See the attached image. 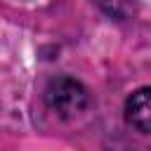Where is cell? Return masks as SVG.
Listing matches in <instances>:
<instances>
[{
    "mask_svg": "<svg viewBox=\"0 0 151 151\" xmlns=\"http://www.w3.org/2000/svg\"><path fill=\"white\" fill-rule=\"evenodd\" d=\"M125 120L137 132L151 134V87H139L127 97Z\"/></svg>",
    "mask_w": 151,
    "mask_h": 151,
    "instance_id": "cell-2",
    "label": "cell"
},
{
    "mask_svg": "<svg viewBox=\"0 0 151 151\" xmlns=\"http://www.w3.org/2000/svg\"><path fill=\"white\" fill-rule=\"evenodd\" d=\"M104 12H109L111 17H118V19H125L130 12H132V5L134 0H94Z\"/></svg>",
    "mask_w": 151,
    "mask_h": 151,
    "instance_id": "cell-3",
    "label": "cell"
},
{
    "mask_svg": "<svg viewBox=\"0 0 151 151\" xmlns=\"http://www.w3.org/2000/svg\"><path fill=\"white\" fill-rule=\"evenodd\" d=\"M45 104L59 118H76L90 106V92L71 76H57L45 87Z\"/></svg>",
    "mask_w": 151,
    "mask_h": 151,
    "instance_id": "cell-1",
    "label": "cell"
}]
</instances>
